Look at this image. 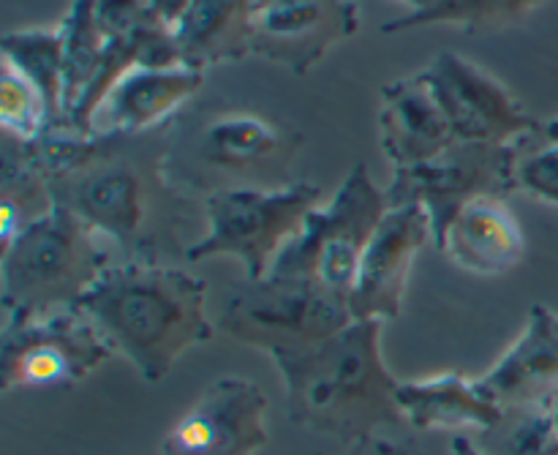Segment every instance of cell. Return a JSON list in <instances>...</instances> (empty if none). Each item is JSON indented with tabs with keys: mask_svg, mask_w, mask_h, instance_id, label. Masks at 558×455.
Masks as SVG:
<instances>
[{
	"mask_svg": "<svg viewBox=\"0 0 558 455\" xmlns=\"http://www.w3.org/2000/svg\"><path fill=\"white\" fill-rule=\"evenodd\" d=\"M352 322L347 300L305 278L272 273L262 282L234 284L218 316L229 338L270 358L316 347Z\"/></svg>",
	"mask_w": 558,
	"mask_h": 455,
	"instance_id": "cell-8",
	"label": "cell"
},
{
	"mask_svg": "<svg viewBox=\"0 0 558 455\" xmlns=\"http://www.w3.org/2000/svg\"><path fill=\"white\" fill-rule=\"evenodd\" d=\"M512 161H515V145L458 142L441 156L396 169L390 185L385 189L387 205L425 207L439 249L447 227L466 202L485 194H512Z\"/></svg>",
	"mask_w": 558,
	"mask_h": 455,
	"instance_id": "cell-10",
	"label": "cell"
},
{
	"mask_svg": "<svg viewBox=\"0 0 558 455\" xmlns=\"http://www.w3.org/2000/svg\"><path fill=\"white\" fill-rule=\"evenodd\" d=\"M430 238L434 229L425 207L398 205L385 213L360 262L349 298L352 320L390 322L401 316L414 260Z\"/></svg>",
	"mask_w": 558,
	"mask_h": 455,
	"instance_id": "cell-14",
	"label": "cell"
},
{
	"mask_svg": "<svg viewBox=\"0 0 558 455\" xmlns=\"http://www.w3.org/2000/svg\"><path fill=\"white\" fill-rule=\"evenodd\" d=\"M303 147L294 125L248 107L180 112L167 125V172L189 196L229 189H283Z\"/></svg>",
	"mask_w": 558,
	"mask_h": 455,
	"instance_id": "cell-4",
	"label": "cell"
},
{
	"mask_svg": "<svg viewBox=\"0 0 558 455\" xmlns=\"http://www.w3.org/2000/svg\"><path fill=\"white\" fill-rule=\"evenodd\" d=\"M60 31H63V109L69 125L71 112L96 80L107 52V36L98 25L96 0H74L69 14L60 22Z\"/></svg>",
	"mask_w": 558,
	"mask_h": 455,
	"instance_id": "cell-23",
	"label": "cell"
},
{
	"mask_svg": "<svg viewBox=\"0 0 558 455\" xmlns=\"http://www.w3.org/2000/svg\"><path fill=\"white\" fill-rule=\"evenodd\" d=\"M379 140L396 169L423 164L458 145L450 120L417 74L381 87Z\"/></svg>",
	"mask_w": 558,
	"mask_h": 455,
	"instance_id": "cell-16",
	"label": "cell"
},
{
	"mask_svg": "<svg viewBox=\"0 0 558 455\" xmlns=\"http://www.w3.org/2000/svg\"><path fill=\"white\" fill-rule=\"evenodd\" d=\"M550 0H434L428 9L412 11L401 20H390L381 25V33H403L417 27L452 25L463 31H483V27H501L521 22L529 11Z\"/></svg>",
	"mask_w": 558,
	"mask_h": 455,
	"instance_id": "cell-24",
	"label": "cell"
},
{
	"mask_svg": "<svg viewBox=\"0 0 558 455\" xmlns=\"http://www.w3.org/2000/svg\"><path fill=\"white\" fill-rule=\"evenodd\" d=\"M507 455H558V434L548 407H537L510 436Z\"/></svg>",
	"mask_w": 558,
	"mask_h": 455,
	"instance_id": "cell-27",
	"label": "cell"
},
{
	"mask_svg": "<svg viewBox=\"0 0 558 455\" xmlns=\"http://www.w3.org/2000/svg\"><path fill=\"white\" fill-rule=\"evenodd\" d=\"M398 404L414 431H494L505 420V407L485 391L483 382L458 371L401 382Z\"/></svg>",
	"mask_w": 558,
	"mask_h": 455,
	"instance_id": "cell-18",
	"label": "cell"
},
{
	"mask_svg": "<svg viewBox=\"0 0 558 455\" xmlns=\"http://www.w3.org/2000/svg\"><path fill=\"white\" fill-rule=\"evenodd\" d=\"M322 189L292 183L283 189H229L205 196V235L185 251L189 262L234 256L248 282L270 276L281 251L303 232Z\"/></svg>",
	"mask_w": 558,
	"mask_h": 455,
	"instance_id": "cell-6",
	"label": "cell"
},
{
	"mask_svg": "<svg viewBox=\"0 0 558 455\" xmlns=\"http://www.w3.org/2000/svg\"><path fill=\"white\" fill-rule=\"evenodd\" d=\"M76 309L145 382H161L189 349L213 338L205 282L178 265H109Z\"/></svg>",
	"mask_w": 558,
	"mask_h": 455,
	"instance_id": "cell-3",
	"label": "cell"
},
{
	"mask_svg": "<svg viewBox=\"0 0 558 455\" xmlns=\"http://www.w3.org/2000/svg\"><path fill=\"white\" fill-rule=\"evenodd\" d=\"M439 251L458 271L494 278L521 265L526 256V235L505 196L485 194L461 207L447 227Z\"/></svg>",
	"mask_w": 558,
	"mask_h": 455,
	"instance_id": "cell-15",
	"label": "cell"
},
{
	"mask_svg": "<svg viewBox=\"0 0 558 455\" xmlns=\"http://www.w3.org/2000/svg\"><path fill=\"white\" fill-rule=\"evenodd\" d=\"M3 60H9L38 93L49 109V134L69 131L63 109V31L31 27V31L5 33ZM71 134V131H69Z\"/></svg>",
	"mask_w": 558,
	"mask_h": 455,
	"instance_id": "cell-22",
	"label": "cell"
},
{
	"mask_svg": "<svg viewBox=\"0 0 558 455\" xmlns=\"http://www.w3.org/2000/svg\"><path fill=\"white\" fill-rule=\"evenodd\" d=\"M539 136L548 142H558V118L550 120V123H543L539 125Z\"/></svg>",
	"mask_w": 558,
	"mask_h": 455,
	"instance_id": "cell-31",
	"label": "cell"
},
{
	"mask_svg": "<svg viewBox=\"0 0 558 455\" xmlns=\"http://www.w3.org/2000/svg\"><path fill=\"white\" fill-rule=\"evenodd\" d=\"M512 191L534 196L548 205H558V142L537 134L515 145L512 161Z\"/></svg>",
	"mask_w": 558,
	"mask_h": 455,
	"instance_id": "cell-26",
	"label": "cell"
},
{
	"mask_svg": "<svg viewBox=\"0 0 558 455\" xmlns=\"http://www.w3.org/2000/svg\"><path fill=\"white\" fill-rule=\"evenodd\" d=\"M150 3H153V5H156V9H158V11H161V14H163V16H167V20H169V22H172V20H174V16H178V14H180V11H183V5H185V3H189V0H150Z\"/></svg>",
	"mask_w": 558,
	"mask_h": 455,
	"instance_id": "cell-29",
	"label": "cell"
},
{
	"mask_svg": "<svg viewBox=\"0 0 558 455\" xmlns=\"http://www.w3.org/2000/svg\"><path fill=\"white\" fill-rule=\"evenodd\" d=\"M387 211V194L371 180L368 167L354 164L330 202L311 211L303 232L281 251L270 273L314 282L349 303L360 262Z\"/></svg>",
	"mask_w": 558,
	"mask_h": 455,
	"instance_id": "cell-7",
	"label": "cell"
},
{
	"mask_svg": "<svg viewBox=\"0 0 558 455\" xmlns=\"http://www.w3.org/2000/svg\"><path fill=\"white\" fill-rule=\"evenodd\" d=\"M357 27L360 9L352 0H262L251 52L303 76Z\"/></svg>",
	"mask_w": 558,
	"mask_h": 455,
	"instance_id": "cell-13",
	"label": "cell"
},
{
	"mask_svg": "<svg viewBox=\"0 0 558 455\" xmlns=\"http://www.w3.org/2000/svg\"><path fill=\"white\" fill-rule=\"evenodd\" d=\"M267 407L259 385L221 376L167 431L161 455H256L267 445Z\"/></svg>",
	"mask_w": 558,
	"mask_h": 455,
	"instance_id": "cell-12",
	"label": "cell"
},
{
	"mask_svg": "<svg viewBox=\"0 0 558 455\" xmlns=\"http://www.w3.org/2000/svg\"><path fill=\"white\" fill-rule=\"evenodd\" d=\"M450 455H483V453L477 451V445H474V442L469 440V436L458 434L456 440L450 442Z\"/></svg>",
	"mask_w": 558,
	"mask_h": 455,
	"instance_id": "cell-30",
	"label": "cell"
},
{
	"mask_svg": "<svg viewBox=\"0 0 558 455\" xmlns=\"http://www.w3.org/2000/svg\"><path fill=\"white\" fill-rule=\"evenodd\" d=\"M147 134L80 136L69 131L33 140L49 172L54 205L74 213L123 262L174 265L191 249L194 196L167 172V131Z\"/></svg>",
	"mask_w": 558,
	"mask_h": 455,
	"instance_id": "cell-1",
	"label": "cell"
},
{
	"mask_svg": "<svg viewBox=\"0 0 558 455\" xmlns=\"http://www.w3.org/2000/svg\"><path fill=\"white\" fill-rule=\"evenodd\" d=\"M0 125L5 134L25 142L49 134V109L41 93L9 60L0 69Z\"/></svg>",
	"mask_w": 558,
	"mask_h": 455,
	"instance_id": "cell-25",
	"label": "cell"
},
{
	"mask_svg": "<svg viewBox=\"0 0 558 455\" xmlns=\"http://www.w3.org/2000/svg\"><path fill=\"white\" fill-rule=\"evenodd\" d=\"M343 455H430V453H425L423 447L417 445H409V442H390V440H379V436H368V440L347 447V453Z\"/></svg>",
	"mask_w": 558,
	"mask_h": 455,
	"instance_id": "cell-28",
	"label": "cell"
},
{
	"mask_svg": "<svg viewBox=\"0 0 558 455\" xmlns=\"http://www.w3.org/2000/svg\"><path fill=\"white\" fill-rule=\"evenodd\" d=\"M259 3H262V0H259Z\"/></svg>",
	"mask_w": 558,
	"mask_h": 455,
	"instance_id": "cell-34",
	"label": "cell"
},
{
	"mask_svg": "<svg viewBox=\"0 0 558 455\" xmlns=\"http://www.w3.org/2000/svg\"><path fill=\"white\" fill-rule=\"evenodd\" d=\"M381 327L385 322L354 320L316 347L270 358L294 426L352 447L376 429L407 423L398 404L401 382L381 358Z\"/></svg>",
	"mask_w": 558,
	"mask_h": 455,
	"instance_id": "cell-2",
	"label": "cell"
},
{
	"mask_svg": "<svg viewBox=\"0 0 558 455\" xmlns=\"http://www.w3.org/2000/svg\"><path fill=\"white\" fill-rule=\"evenodd\" d=\"M54 207L49 172L33 142L3 131V175H0V251L9 249L27 227Z\"/></svg>",
	"mask_w": 558,
	"mask_h": 455,
	"instance_id": "cell-21",
	"label": "cell"
},
{
	"mask_svg": "<svg viewBox=\"0 0 558 455\" xmlns=\"http://www.w3.org/2000/svg\"><path fill=\"white\" fill-rule=\"evenodd\" d=\"M543 407L550 409V418H554V426H556V434H558V396L550 398L548 404H543Z\"/></svg>",
	"mask_w": 558,
	"mask_h": 455,
	"instance_id": "cell-32",
	"label": "cell"
},
{
	"mask_svg": "<svg viewBox=\"0 0 558 455\" xmlns=\"http://www.w3.org/2000/svg\"><path fill=\"white\" fill-rule=\"evenodd\" d=\"M205 74L174 65V69H134L114 85L96 120H104L98 134H150L183 112L185 104L199 93Z\"/></svg>",
	"mask_w": 558,
	"mask_h": 455,
	"instance_id": "cell-19",
	"label": "cell"
},
{
	"mask_svg": "<svg viewBox=\"0 0 558 455\" xmlns=\"http://www.w3.org/2000/svg\"><path fill=\"white\" fill-rule=\"evenodd\" d=\"M417 76L434 93L458 142L518 145L543 125L496 76L458 52H439Z\"/></svg>",
	"mask_w": 558,
	"mask_h": 455,
	"instance_id": "cell-11",
	"label": "cell"
},
{
	"mask_svg": "<svg viewBox=\"0 0 558 455\" xmlns=\"http://www.w3.org/2000/svg\"><path fill=\"white\" fill-rule=\"evenodd\" d=\"M112 265L101 238L65 207L27 227L0 251V303L5 322L76 309Z\"/></svg>",
	"mask_w": 558,
	"mask_h": 455,
	"instance_id": "cell-5",
	"label": "cell"
},
{
	"mask_svg": "<svg viewBox=\"0 0 558 455\" xmlns=\"http://www.w3.org/2000/svg\"><path fill=\"white\" fill-rule=\"evenodd\" d=\"M112 355L107 338L80 309L5 322L0 333V387L5 393L74 387Z\"/></svg>",
	"mask_w": 558,
	"mask_h": 455,
	"instance_id": "cell-9",
	"label": "cell"
},
{
	"mask_svg": "<svg viewBox=\"0 0 558 455\" xmlns=\"http://www.w3.org/2000/svg\"><path fill=\"white\" fill-rule=\"evenodd\" d=\"M401 3H407V5H412L414 11H423V9H428L430 3H434V0H401Z\"/></svg>",
	"mask_w": 558,
	"mask_h": 455,
	"instance_id": "cell-33",
	"label": "cell"
},
{
	"mask_svg": "<svg viewBox=\"0 0 558 455\" xmlns=\"http://www.w3.org/2000/svg\"><path fill=\"white\" fill-rule=\"evenodd\" d=\"M259 0H189L172 20L180 63L205 74L251 52Z\"/></svg>",
	"mask_w": 558,
	"mask_h": 455,
	"instance_id": "cell-20",
	"label": "cell"
},
{
	"mask_svg": "<svg viewBox=\"0 0 558 455\" xmlns=\"http://www.w3.org/2000/svg\"><path fill=\"white\" fill-rule=\"evenodd\" d=\"M483 387L501 407L548 404L558 396V314L534 303L526 327L512 347L490 366Z\"/></svg>",
	"mask_w": 558,
	"mask_h": 455,
	"instance_id": "cell-17",
	"label": "cell"
}]
</instances>
